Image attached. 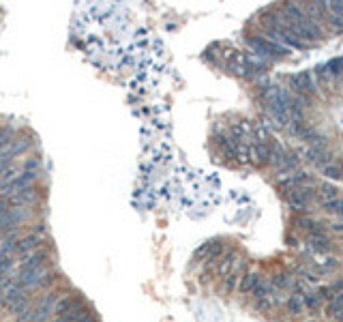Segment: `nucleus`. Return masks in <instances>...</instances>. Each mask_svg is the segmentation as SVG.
Masks as SVG:
<instances>
[{
    "instance_id": "14",
    "label": "nucleus",
    "mask_w": 343,
    "mask_h": 322,
    "mask_svg": "<svg viewBox=\"0 0 343 322\" xmlns=\"http://www.w3.org/2000/svg\"><path fill=\"white\" fill-rule=\"evenodd\" d=\"M320 194L326 198V202L328 200H335L337 198V187H332V185H328V183H324L320 187Z\"/></svg>"
},
{
    "instance_id": "13",
    "label": "nucleus",
    "mask_w": 343,
    "mask_h": 322,
    "mask_svg": "<svg viewBox=\"0 0 343 322\" xmlns=\"http://www.w3.org/2000/svg\"><path fill=\"white\" fill-rule=\"evenodd\" d=\"M324 69H326V73H328V75H339L343 71V60L341 58H332V60L326 62Z\"/></svg>"
},
{
    "instance_id": "9",
    "label": "nucleus",
    "mask_w": 343,
    "mask_h": 322,
    "mask_svg": "<svg viewBox=\"0 0 343 322\" xmlns=\"http://www.w3.org/2000/svg\"><path fill=\"white\" fill-rule=\"evenodd\" d=\"M288 309H290V314H294V316L303 314V309H305L303 297H300V294H292V297L288 299Z\"/></svg>"
},
{
    "instance_id": "21",
    "label": "nucleus",
    "mask_w": 343,
    "mask_h": 322,
    "mask_svg": "<svg viewBox=\"0 0 343 322\" xmlns=\"http://www.w3.org/2000/svg\"><path fill=\"white\" fill-rule=\"evenodd\" d=\"M341 288H343V284H341Z\"/></svg>"
},
{
    "instance_id": "20",
    "label": "nucleus",
    "mask_w": 343,
    "mask_h": 322,
    "mask_svg": "<svg viewBox=\"0 0 343 322\" xmlns=\"http://www.w3.org/2000/svg\"><path fill=\"white\" fill-rule=\"evenodd\" d=\"M332 228H335V230H343V223H332Z\"/></svg>"
},
{
    "instance_id": "11",
    "label": "nucleus",
    "mask_w": 343,
    "mask_h": 322,
    "mask_svg": "<svg viewBox=\"0 0 343 322\" xmlns=\"http://www.w3.org/2000/svg\"><path fill=\"white\" fill-rule=\"evenodd\" d=\"M320 303H322V299H320L315 292H305V297H303V305H305V307H309V311L320 309Z\"/></svg>"
},
{
    "instance_id": "3",
    "label": "nucleus",
    "mask_w": 343,
    "mask_h": 322,
    "mask_svg": "<svg viewBox=\"0 0 343 322\" xmlns=\"http://www.w3.org/2000/svg\"><path fill=\"white\" fill-rule=\"evenodd\" d=\"M39 267H45V251L43 249H37V251H30L19 260L17 264V273H26V271H34Z\"/></svg>"
},
{
    "instance_id": "2",
    "label": "nucleus",
    "mask_w": 343,
    "mask_h": 322,
    "mask_svg": "<svg viewBox=\"0 0 343 322\" xmlns=\"http://www.w3.org/2000/svg\"><path fill=\"white\" fill-rule=\"evenodd\" d=\"M313 191L311 189H305V187H296V189H292V194L288 196V204L290 209L294 211H305L307 204H309V200H313Z\"/></svg>"
},
{
    "instance_id": "5",
    "label": "nucleus",
    "mask_w": 343,
    "mask_h": 322,
    "mask_svg": "<svg viewBox=\"0 0 343 322\" xmlns=\"http://www.w3.org/2000/svg\"><path fill=\"white\" fill-rule=\"evenodd\" d=\"M41 245H43V238H41L39 234H28L24 238H19L17 241V247H15V251L19 253H30V251H37V249H41Z\"/></svg>"
},
{
    "instance_id": "16",
    "label": "nucleus",
    "mask_w": 343,
    "mask_h": 322,
    "mask_svg": "<svg viewBox=\"0 0 343 322\" xmlns=\"http://www.w3.org/2000/svg\"><path fill=\"white\" fill-rule=\"evenodd\" d=\"M324 174H326V179H343V174H341V170L339 168H335V165H326L324 168Z\"/></svg>"
},
{
    "instance_id": "7",
    "label": "nucleus",
    "mask_w": 343,
    "mask_h": 322,
    "mask_svg": "<svg viewBox=\"0 0 343 322\" xmlns=\"http://www.w3.org/2000/svg\"><path fill=\"white\" fill-rule=\"evenodd\" d=\"M251 157H253L256 163H268V159H270V146H266L264 142L256 144V146L251 148Z\"/></svg>"
},
{
    "instance_id": "17",
    "label": "nucleus",
    "mask_w": 343,
    "mask_h": 322,
    "mask_svg": "<svg viewBox=\"0 0 343 322\" xmlns=\"http://www.w3.org/2000/svg\"><path fill=\"white\" fill-rule=\"evenodd\" d=\"M11 136H13L11 129H2V131H0V150L7 146L9 142H11Z\"/></svg>"
},
{
    "instance_id": "8",
    "label": "nucleus",
    "mask_w": 343,
    "mask_h": 322,
    "mask_svg": "<svg viewBox=\"0 0 343 322\" xmlns=\"http://www.w3.org/2000/svg\"><path fill=\"white\" fill-rule=\"evenodd\" d=\"M253 297H256V301H259V299H268L270 294H273V284H268V282H259L256 288H253Z\"/></svg>"
},
{
    "instance_id": "6",
    "label": "nucleus",
    "mask_w": 343,
    "mask_h": 322,
    "mask_svg": "<svg viewBox=\"0 0 343 322\" xmlns=\"http://www.w3.org/2000/svg\"><path fill=\"white\" fill-rule=\"evenodd\" d=\"M259 282H262V275L256 273V271H251V273H247L245 277H240V286H238V288H240L242 294H251L253 288H256Z\"/></svg>"
},
{
    "instance_id": "15",
    "label": "nucleus",
    "mask_w": 343,
    "mask_h": 322,
    "mask_svg": "<svg viewBox=\"0 0 343 322\" xmlns=\"http://www.w3.org/2000/svg\"><path fill=\"white\" fill-rule=\"evenodd\" d=\"M328 311H330L332 316H337V314H339V311H343V294H341V297H335V299L330 301Z\"/></svg>"
},
{
    "instance_id": "10",
    "label": "nucleus",
    "mask_w": 343,
    "mask_h": 322,
    "mask_svg": "<svg viewBox=\"0 0 343 322\" xmlns=\"http://www.w3.org/2000/svg\"><path fill=\"white\" fill-rule=\"evenodd\" d=\"M309 243H311V247L318 249V251H326V249H328V238H324L320 232H313V234L309 236Z\"/></svg>"
},
{
    "instance_id": "18",
    "label": "nucleus",
    "mask_w": 343,
    "mask_h": 322,
    "mask_svg": "<svg viewBox=\"0 0 343 322\" xmlns=\"http://www.w3.org/2000/svg\"><path fill=\"white\" fill-rule=\"evenodd\" d=\"M273 307H274V301L270 299V297L257 301V309H259V311H268V309H273Z\"/></svg>"
},
{
    "instance_id": "12",
    "label": "nucleus",
    "mask_w": 343,
    "mask_h": 322,
    "mask_svg": "<svg viewBox=\"0 0 343 322\" xmlns=\"http://www.w3.org/2000/svg\"><path fill=\"white\" fill-rule=\"evenodd\" d=\"M307 159L313 161V163H324V161H328L330 157H328V155H324V150H322V148H311L309 146V150H307Z\"/></svg>"
},
{
    "instance_id": "1",
    "label": "nucleus",
    "mask_w": 343,
    "mask_h": 322,
    "mask_svg": "<svg viewBox=\"0 0 343 322\" xmlns=\"http://www.w3.org/2000/svg\"><path fill=\"white\" fill-rule=\"evenodd\" d=\"M249 45L259 56H285L288 54V48H283V45L274 43L270 39H264V37H249Z\"/></svg>"
},
{
    "instance_id": "19",
    "label": "nucleus",
    "mask_w": 343,
    "mask_h": 322,
    "mask_svg": "<svg viewBox=\"0 0 343 322\" xmlns=\"http://www.w3.org/2000/svg\"><path fill=\"white\" fill-rule=\"evenodd\" d=\"M326 19H328V24L335 26L337 30H343V18H339V15H328Z\"/></svg>"
},
{
    "instance_id": "4",
    "label": "nucleus",
    "mask_w": 343,
    "mask_h": 322,
    "mask_svg": "<svg viewBox=\"0 0 343 322\" xmlns=\"http://www.w3.org/2000/svg\"><path fill=\"white\" fill-rule=\"evenodd\" d=\"M292 86L296 92H313V73L311 71H300L292 77Z\"/></svg>"
}]
</instances>
